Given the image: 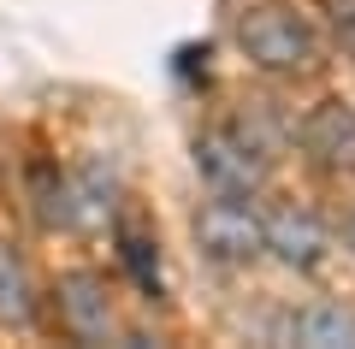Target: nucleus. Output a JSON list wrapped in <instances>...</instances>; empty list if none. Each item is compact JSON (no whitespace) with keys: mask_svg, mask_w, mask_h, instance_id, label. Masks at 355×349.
Masks as SVG:
<instances>
[{"mask_svg":"<svg viewBox=\"0 0 355 349\" xmlns=\"http://www.w3.org/2000/svg\"><path fill=\"white\" fill-rule=\"evenodd\" d=\"M237 48L266 77H308L320 65V30L296 6H249L237 18Z\"/></svg>","mask_w":355,"mask_h":349,"instance_id":"obj_1","label":"nucleus"},{"mask_svg":"<svg viewBox=\"0 0 355 349\" xmlns=\"http://www.w3.org/2000/svg\"><path fill=\"white\" fill-rule=\"evenodd\" d=\"M266 166L272 160L237 125H219V130H202L196 137V172H202V184L214 196H249L254 201L266 189Z\"/></svg>","mask_w":355,"mask_h":349,"instance_id":"obj_2","label":"nucleus"},{"mask_svg":"<svg viewBox=\"0 0 355 349\" xmlns=\"http://www.w3.org/2000/svg\"><path fill=\"white\" fill-rule=\"evenodd\" d=\"M196 243H202V255L219 261V266H254L266 255L254 201L249 196H214V201H202V213H196Z\"/></svg>","mask_w":355,"mask_h":349,"instance_id":"obj_3","label":"nucleus"},{"mask_svg":"<svg viewBox=\"0 0 355 349\" xmlns=\"http://www.w3.org/2000/svg\"><path fill=\"white\" fill-rule=\"evenodd\" d=\"M261 243L266 255L291 273H320L331 255V225L320 219L314 207H296V201H279V207L261 213Z\"/></svg>","mask_w":355,"mask_h":349,"instance_id":"obj_4","label":"nucleus"},{"mask_svg":"<svg viewBox=\"0 0 355 349\" xmlns=\"http://www.w3.org/2000/svg\"><path fill=\"white\" fill-rule=\"evenodd\" d=\"M291 142L331 178H355V107L349 101H320L291 125Z\"/></svg>","mask_w":355,"mask_h":349,"instance_id":"obj_5","label":"nucleus"},{"mask_svg":"<svg viewBox=\"0 0 355 349\" xmlns=\"http://www.w3.org/2000/svg\"><path fill=\"white\" fill-rule=\"evenodd\" d=\"M53 302H60V332L71 337V343H113L119 337V320H113V302H107V278L101 273H65L60 290H53Z\"/></svg>","mask_w":355,"mask_h":349,"instance_id":"obj_6","label":"nucleus"},{"mask_svg":"<svg viewBox=\"0 0 355 349\" xmlns=\"http://www.w3.org/2000/svg\"><path fill=\"white\" fill-rule=\"evenodd\" d=\"M272 337L279 343H308V349H343V343H355V308H343V302H308V308L279 314Z\"/></svg>","mask_w":355,"mask_h":349,"instance_id":"obj_7","label":"nucleus"},{"mask_svg":"<svg viewBox=\"0 0 355 349\" xmlns=\"http://www.w3.org/2000/svg\"><path fill=\"white\" fill-rule=\"evenodd\" d=\"M36 325V284L30 266L0 243V332H30Z\"/></svg>","mask_w":355,"mask_h":349,"instance_id":"obj_8","label":"nucleus"},{"mask_svg":"<svg viewBox=\"0 0 355 349\" xmlns=\"http://www.w3.org/2000/svg\"><path fill=\"white\" fill-rule=\"evenodd\" d=\"M30 196H36V219L48 225V231H77L71 178H60L53 166H36V172H30Z\"/></svg>","mask_w":355,"mask_h":349,"instance_id":"obj_9","label":"nucleus"},{"mask_svg":"<svg viewBox=\"0 0 355 349\" xmlns=\"http://www.w3.org/2000/svg\"><path fill=\"white\" fill-rule=\"evenodd\" d=\"M119 266L130 273V284H137L148 302L166 296V278H160V243H154V237H142V231H130V225H125V231H119Z\"/></svg>","mask_w":355,"mask_h":349,"instance_id":"obj_10","label":"nucleus"},{"mask_svg":"<svg viewBox=\"0 0 355 349\" xmlns=\"http://www.w3.org/2000/svg\"><path fill=\"white\" fill-rule=\"evenodd\" d=\"M326 18H331V36L343 42V53H355V0H326Z\"/></svg>","mask_w":355,"mask_h":349,"instance_id":"obj_11","label":"nucleus"},{"mask_svg":"<svg viewBox=\"0 0 355 349\" xmlns=\"http://www.w3.org/2000/svg\"><path fill=\"white\" fill-rule=\"evenodd\" d=\"M343 249L355 255V207H349V219H343Z\"/></svg>","mask_w":355,"mask_h":349,"instance_id":"obj_12","label":"nucleus"}]
</instances>
